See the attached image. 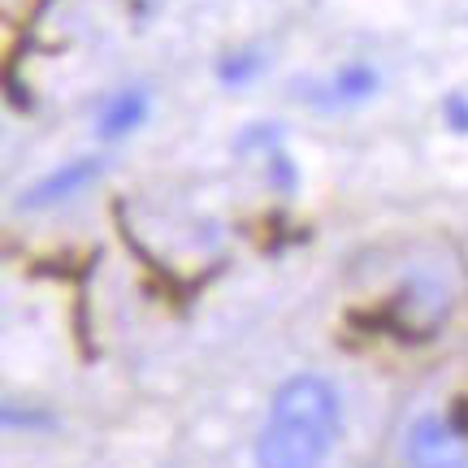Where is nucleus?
<instances>
[{
	"instance_id": "f257e3e1",
	"label": "nucleus",
	"mask_w": 468,
	"mask_h": 468,
	"mask_svg": "<svg viewBox=\"0 0 468 468\" xmlns=\"http://www.w3.org/2000/svg\"><path fill=\"white\" fill-rule=\"evenodd\" d=\"M338 408L335 386L317 373H300L273 395L269 420L256 442L261 468H321L338 438Z\"/></svg>"
},
{
	"instance_id": "f03ea898",
	"label": "nucleus",
	"mask_w": 468,
	"mask_h": 468,
	"mask_svg": "<svg viewBox=\"0 0 468 468\" xmlns=\"http://www.w3.org/2000/svg\"><path fill=\"white\" fill-rule=\"evenodd\" d=\"M464 438L442 417H420L408 434V460L417 468H464Z\"/></svg>"
},
{
	"instance_id": "7ed1b4c3",
	"label": "nucleus",
	"mask_w": 468,
	"mask_h": 468,
	"mask_svg": "<svg viewBox=\"0 0 468 468\" xmlns=\"http://www.w3.org/2000/svg\"><path fill=\"white\" fill-rule=\"evenodd\" d=\"M96 174H101V161H69V165L52 169L48 178H39V183L22 196V208H48V204L69 200L74 191H83L87 183H96Z\"/></svg>"
},
{
	"instance_id": "20e7f679",
	"label": "nucleus",
	"mask_w": 468,
	"mask_h": 468,
	"mask_svg": "<svg viewBox=\"0 0 468 468\" xmlns=\"http://www.w3.org/2000/svg\"><path fill=\"white\" fill-rule=\"evenodd\" d=\"M144 117H148V96L131 87V91H117L113 101L104 104L101 113V134L104 139H122V134H131L144 126Z\"/></svg>"
},
{
	"instance_id": "39448f33",
	"label": "nucleus",
	"mask_w": 468,
	"mask_h": 468,
	"mask_svg": "<svg viewBox=\"0 0 468 468\" xmlns=\"http://www.w3.org/2000/svg\"><path fill=\"white\" fill-rule=\"evenodd\" d=\"M373 87H378V74L368 66H343L335 74V83H330V96L338 104H356V101H365V96H373Z\"/></svg>"
}]
</instances>
